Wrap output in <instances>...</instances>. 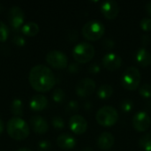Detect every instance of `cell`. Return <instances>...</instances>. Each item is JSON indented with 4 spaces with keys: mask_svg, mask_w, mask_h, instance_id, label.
Instances as JSON below:
<instances>
[{
    "mask_svg": "<svg viewBox=\"0 0 151 151\" xmlns=\"http://www.w3.org/2000/svg\"><path fill=\"white\" fill-rule=\"evenodd\" d=\"M68 72L70 73H78L81 70V66L79 65V63L77 62H73L71 64L68 65Z\"/></svg>",
    "mask_w": 151,
    "mask_h": 151,
    "instance_id": "4dcf8cb0",
    "label": "cell"
},
{
    "mask_svg": "<svg viewBox=\"0 0 151 151\" xmlns=\"http://www.w3.org/2000/svg\"><path fill=\"white\" fill-rule=\"evenodd\" d=\"M52 126L55 129L61 130L65 127V121L59 116H55L52 119Z\"/></svg>",
    "mask_w": 151,
    "mask_h": 151,
    "instance_id": "83f0119b",
    "label": "cell"
},
{
    "mask_svg": "<svg viewBox=\"0 0 151 151\" xmlns=\"http://www.w3.org/2000/svg\"><path fill=\"white\" fill-rule=\"evenodd\" d=\"M135 58L137 63L142 67H147L151 64L150 52L145 47H142L137 50Z\"/></svg>",
    "mask_w": 151,
    "mask_h": 151,
    "instance_id": "ac0fdd59",
    "label": "cell"
},
{
    "mask_svg": "<svg viewBox=\"0 0 151 151\" xmlns=\"http://www.w3.org/2000/svg\"><path fill=\"white\" fill-rule=\"evenodd\" d=\"M150 36L149 35H144L142 37V44H143L144 46L148 45V44L150 42Z\"/></svg>",
    "mask_w": 151,
    "mask_h": 151,
    "instance_id": "d590c367",
    "label": "cell"
},
{
    "mask_svg": "<svg viewBox=\"0 0 151 151\" xmlns=\"http://www.w3.org/2000/svg\"><path fill=\"white\" fill-rule=\"evenodd\" d=\"M51 148V143L48 140L40 141L38 143V150L39 151H48Z\"/></svg>",
    "mask_w": 151,
    "mask_h": 151,
    "instance_id": "f1b7e54d",
    "label": "cell"
},
{
    "mask_svg": "<svg viewBox=\"0 0 151 151\" xmlns=\"http://www.w3.org/2000/svg\"><path fill=\"white\" fill-rule=\"evenodd\" d=\"M69 127L73 134H83L88 129V122L81 115L74 114L69 119Z\"/></svg>",
    "mask_w": 151,
    "mask_h": 151,
    "instance_id": "30bf717a",
    "label": "cell"
},
{
    "mask_svg": "<svg viewBox=\"0 0 151 151\" xmlns=\"http://www.w3.org/2000/svg\"><path fill=\"white\" fill-rule=\"evenodd\" d=\"M100 70H101V67H100L99 64H97V63H93L88 66V72L93 74L98 73L100 72Z\"/></svg>",
    "mask_w": 151,
    "mask_h": 151,
    "instance_id": "836d02e7",
    "label": "cell"
},
{
    "mask_svg": "<svg viewBox=\"0 0 151 151\" xmlns=\"http://www.w3.org/2000/svg\"><path fill=\"white\" fill-rule=\"evenodd\" d=\"M21 32L27 36H35L39 32V26L33 21L27 22L21 27Z\"/></svg>",
    "mask_w": 151,
    "mask_h": 151,
    "instance_id": "d6986e66",
    "label": "cell"
},
{
    "mask_svg": "<svg viewBox=\"0 0 151 151\" xmlns=\"http://www.w3.org/2000/svg\"><path fill=\"white\" fill-rule=\"evenodd\" d=\"M6 131L8 135L16 141H22L28 137L29 127L27 122L19 117H12L6 125Z\"/></svg>",
    "mask_w": 151,
    "mask_h": 151,
    "instance_id": "7a4b0ae2",
    "label": "cell"
},
{
    "mask_svg": "<svg viewBox=\"0 0 151 151\" xmlns=\"http://www.w3.org/2000/svg\"><path fill=\"white\" fill-rule=\"evenodd\" d=\"M12 42H13L15 45H17V46H23V45H25V43H26V40H25V38H24L22 35H14V36H13V38H12Z\"/></svg>",
    "mask_w": 151,
    "mask_h": 151,
    "instance_id": "1f68e13d",
    "label": "cell"
},
{
    "mask_svg": "<svg viewBox=\"0 0 151 151\" xmlns=\"http://www.w3.org/2000/svg\"><path fill=\"white\" fill-rule=\"evenodd\" d=\"M145 11H146V12L150 15V16H151V1H150V2H148L146 4H145Z\"/></svg>",
    "mask_w": 151,
    "mask_h": 151,
    "instance_id": "8d00e7d4",
    "label": "cell"
},
{
    "mask_svg": "<svg viewBox=\"0 0 151 151\" xmlns=\"http://www.w3.org/2000/svg\"><path fill=\"white\" fill-rule=\"evenodd\" d=\"M79 110H80V105L77 101H70L65 107V111L68 113H75Z\"/></svg>",
    "mask_w": 151,
    "mask_h": 151,
    "instance_id": "4316f807",
    "label": "cell"
},
{
    "mask_svg": "<svg viewBox=\"0 0 151 151\" xmlns=\"http://www.w3.org/2000/svg\"><path fill=\"white\" fill-rule=\"evenodd\" d=\"M139 146L144 151H151V133H148L140 138Z\"/></svg>",
    "mask_w": 151,
    "mask_h": 151,
    "instance_id": "7402d4cb",
    "label": "cell"
},
{
    "mask_svg": "<svg viewBox=\"0 0 151 151\" xmlns=\"http://www.w3.org/2000/svg\"><path fill=\"white\" fill-rule=\"evenodd\" d=\"M11 111L15 117L20 118V116L23 115V103L20 99L16 98L12 102Z\"/></svg>",
    "mask_w": 151,
    "mask_h": 151,
    "instance_id": "44dd1931",
    "label": "cell"
},
{
    "mask_svg": "<svg viewBox=\"0 0 151 151\" xmlns=\"http://www.w3.org/2000/svg\"><path fill=\"white\" fill-rule=\"evenodd\" d=\"M30 125L33 130L39 134H43L48 132L49 125L44 118L39 115L32 116L30 119Z\"/></svg>",
    "mask_w": 151,
    "mask_h": 151,
    "instance_id": "5bb4252c",
    "label": "cell"
},
{
    "mask_svg": "<svg viewBox=\"0 0 151 151\" xmlns=\"http://www.w3.org/2000/svg\"><path fill=\"white\" fill-rule=\"evenodd\" d=\"M133 107H134V104H133V101L127 98L125 100H123L121 102V104H120V108L122 110V111L127 113L129 111H131L133 110Z\"/></svg>",
    "mask_w": 151,
    "mask_h": 151,
    "instance_id": "484cf974",
    "label": "cell"
},
{
    "mask_svg": "<svg viewBox=\"0 0 151 151\" xmlns=\"http://www.w3.org/2000/svg\"><path fill=\"white\" fill-rule=\"evenodd\" d=\"M140 26L142 30L144 31H150L151 30V19L150 18H143L141 19Z\"/></svg>",
    "mask_w": 151,
    "mask_h": 151,
    "instance_id": "f546056e",
    "label": "cell"
},
{
    "mask_svg": "<svg viewBox=\"0 0 151 151\" xmlns=\"http://www.w3.org/2000/svg\"><path fill=\"white\" fill-rule=\"evenodd\" d=\"M113 94V88L110 84H103L97 90V96L102 100L110 98Z\"/></svg>",
    "mask_w": 151,
    "mask_h": 151,
    "instance_id": "ffe728a7",
    "label": "cell"
},
{
    "mask_svg": "<svg viewBox=\"0 0 151 151\" xmlns=\"http://www.w3.org/2000/svg\"><path fill=\"white\" fill-rule=\"evenodd\" d=\"M46 62L57 69H64L68 66V58L66 55L58 50H50L46 55Z\"/></svg>",
    "mask_w": 151,
    "mask_h": 151,
    "instance_id": "52a82bcc",
    "label": "cell"
},
{
    "mask_svg": "<svg viewBox=\"0 0 151 151\" xmlns=\"http://www.w3.org/2000/svg\"><path fill=\"white\" fill-rule=\"evenodd\" d=\"M48 105V99L46 96L43 95H35L34 96L30 102H29V106L30 108L35 111H40L44 110Z\"/></svg>",
    "mask_w": 151,
    "mask_h": 151,
    "instance_id": "e0dca14e",
    "label": "cell"
},
{
    "mask_svg": "<svg viewBox=\"0 0 151 151\" xmlns=\"http://www.w3.org/2000/svg\"><path fill=\"white\" fill-rule=\"evenodd\" d=\"M151 124V119L150 115L145 111L137 112L133 118V126L138 132L147 131Z\"/></svg>",
    "mask_w": 151,
    "mask_h": 151,
    "instance_id": "8fae6325",
    "label": "cell"
},
{
    "mask_svg": "<svg viewBox=\"0 0 151 151\" xmlns=\"http://www.w3.org/2000/svg\"><path fill=\"white\" fill-rule=\"evenodd\" d=\"M28 81L31 87L37 92H47L56 83L53 72L43 65H36L31 68L28 74Z\"/></svg>",
    "mask_w": 151,
    "mask_h": 151,
    "instance_id": "6da1fadb",
    "label": "cell"
},
{
    "mask_svg": "<svg viewBox=\"0 0 151 151\" xmlns=\"http://www.w3.org/2000/svg\"><path fill=\"white\" fill-rule=\"evenodd\" d=\"M104 25L98 19H92L88 21L82 27L81 33L88 41H97L104 35Z\"/></svg>",
    "mask_w": 151,
    "mask_h": 151,
    "instance_id": "277c9868",
    "label": "cell"
},
{
    "mask_svg": "<svg viewBox=\"0 0 151 151\" xmlns=\"http://www.w3.org/2000/svg\"><path fill=\"white\" fill-rule=\"evenodd\" d=\"M96 90V82L90 78H84L81 80L75 88L76 94L81 97H87L91 96Z\"/></svg>",
    "mask_w": 151,
    "mask_h": 151,
    "instance_id": "9c48e42d",
    "label": "cell"
},
{
    "mask_svg": "<svg viewBox=\"0 0 151 151\" xmlns=\"http://www.w3.org/2000/svg\"><path fill=\"white\" fill-rule=\"evenodd\" d=\"M139 93L143 98H150L151 97V85L149 83H144L140 88Z\"/></svg>",
    "mask_w": 151,
    "mask_h": 151,
    "instance_id": "cb8c5ba5",
    "label": "cell"
},
{
    "mask_svg": "<svg viewBox=\"0 0 151 151\" xmlns=\"http://www.w3.org/2000/svg\"><path fill=\"white\" fill-rule=\"evenodd\" d=\"M52 99L58 104H61L65 100V93L61 88H56L52 93Z\"/></svg>",
    "mask_w": 151,
    "mask_h": 151,
    "instance_id": "603a6c76",
    "label": "cell"
},
{
    "mask_svg": "<svg viewBox=\"0 0 151 151\" xmlns=\"http://www.w3.org/2000/svg\"><path fill=\"white\" fill-rule=\"evenodd\" d=\"M101 12L107 19H114L119 12V4L114 0H106L101 4Z\"/></svg>",
    "mask_w": 151,
    "mask_h": 151,
    "instance_id": "7c38bea8",
    "label": "cell"
},
{
    "mask_svg": "<svg viewBox=\"0 0 151 151\" xmlns=\"http://www.w3.org/2000/svg\"><path fill=\"white\" fill-rule=\"evenodd\" d=\"M57 144L62 150H72L76 145V140L69 134H62L57 138Z\"/></svg>",
    "mask_w": 151,
    "mask_h": 151,
    "instance_id": "2e32d148",
    "label": "cell"
},
{
    "mask_svg": "<svg viewBox=\"0 0 151 151\" xmlns=\"http://www.w3.org/2000/svg\"><path fill=\"white\" fill-rule=\"evenodd\" d=\"M97 123L104 127H111L119 120V113L117 110L110 105L100 108L96 115Z\"/></svg>",
    "mask_w": 151,
    "mask_h": 151,
    "instance_id": "3957f363",
    "label": "cell"
},
{
    "mask_svg": "<svg viewBox=\"0 0 151 151\" xmlns=\"http://www.w3.org/2000/svg\"><path fill=\"white\" fill-rule=\"evenodd\" d=\"M141 82V73L138 68L134 66L128 67L123 73L121 78V84L123 88L127 90H136Z\"/></svg>",
    "mask_w": 151,
    "mask_h": 151,
    "instance_id": "8992f818",
    "label": "cell"
},
{
    "mask_svg": "<svg viewBox=\"0 0 151 151\" xmlns=\"http://www.w3.org/2000/svg\"><path fill=\"white\" fill-rule=\"evenodd\" d=\"M7 18L12 27L14 30H18L25 20V13L20 7L14 5L9 9Z\"/></svg>",
    "mask_w": 151,
    "mask_h": 151,
    "instance_id": "ba28073f",
    "label": "cell"
},
{
    "mask_svg": "<svg viewBox=\"0 0 151 151\" xmlns=\"http://www.w3.org/2000/svg\"><path fill=\"white\" fill-rule=\"evenodd\" d=\"M9 35V29L8 27L0 20V42H4L8 38Z\"/></svg>",
    "mask_w": 151,
    "mask_h": 151,
    "instance_id": "d4e9b609",
    "label": "cell"
},
{
    "mask_svg": "<svg viewBox=\"0 0 151 151\" xmlns=\"http://www.w3.org/2000/svg\"><path fill=\"white\" fill-rule=\"evenodd\" d=\"M84 108H85L86 110H87V109H88V110L90 109V108H91V104H90L89 102H86V103L84 104Z\"/></svg>",
    "mask_w": 151,
    "mask_h": 151,
    "instance_id": "f35d334b",
    "label": "cell"
},
{
    "mask_svg": "<svg viewBox=\"0 0 151 151\" xmlns=\"http://www.w3.org/2000/svg\"><path fill=\"white\" fill-rule=\"evenodd\" d=\"M4 130V121H3V120L0 119V135L3 134Z\"/></svg>",
    "mask_w": 151,
    "mask_h": 151,
    "instance_id": "74e56055",
    "label": "cell"
},
{
    "mask_svg": "<svg viewBox=\"0 0 151 151\" xmlns=\"http://www.w3.org/2000/svg\"><path fill=\"white\" fill-rule=\"evenodd\" d=\"M78 39V33L75 30H72L69 34V40L71 42H75Z\"/></svg>",
    "mask_w": 151,
    "mask_h": 151,
    "instance_id": "e575fe53",
    "label": "cell"
},
{
    "mask_svg": "<svg viewBox=\"0 0 151 151\" xmlns=\"http://www.w3.org/2000/svg\"><path fill=\"white\" fill-rule=\"evenodd\" d=\"M17 151H32L29 149H27V148H21V149H19Z\"/></svg>",
    "mask_w": 151,
    "mask_h": 151,
    "instance_id": "60d3db41",
    "label": "cell"
},
{
    "mask_svg": "<svg viewBox=\"0 0 151 151\" xmlns=\"http://www.w3.org/2000/svg\"><path fill=\"white\" fill-rule=\"evenodd\" d=\"M114 143H115V138L109 132L102 133L97 139V145H98L99 149H101L103 150H111L113 147Z\"/></svg>",
    "mask_w": 151,
    "mask_h": 151,
    "instance_id": "9a60e30c",
    "label": "cell"
},
{
    "mask_svg": "<svg viewBox=\"0 0 151 151\" xmlns=\"http://www.w3.org/2000/svg\"><path fill=\"white\" fill-rule=\"evenodd\" d=\"M81 151H93V150L90 147H85L84 149H82Z\"/></svg>",
    "mask_w": 151,
    "mask_h": 151,
    "instance_id": "ab89813d",
    "label": "cell"
},
{
    "mask_svg": "<svg viewBox=\"0 0 151 151\" xmlns=\"http://www.w3.org/2000/svg\"><path fill=\"white\" fill-rule=\"evenodd\" d=\"M103 65L109 71H115L119 69L122 65V58L119 54L110 52L104 55L102 60Z\"/></svg>",
    "mask_w": 151,
    "mask_h": 151,
    "instance_id": "4fadbf2b",
    "label": "cell"
},
{
    "mask_svg": "<svg viewBox=\"0 0 151 151\" xmlns=\"http://www.w3.org/2000/svg\"><path fill=\"white\" fill-rule=\"evenodd\" d=\"M103 46L106 49V50H111L115 47V42L112 39H105L103 42Z\"/></svg>",
    "mask_w": 151,
    "mask_h": 151,
    "instance_id": "d6a6232c",
    "label": "cell"
},
{
    "mask_svg": "<svg viewBox=\"0 0 151 151\" xmlns=\"http://www.w3.org/2000/svg\"><path fill=\"white\" fill-rule=\"evenodd\" d=\"M95 53L94 46L87 42H81L76 44L73 49V57L79 64L89 62L94 58Z\"/></svg>",
    "mask_w": 151,
    "mask_h": 151,
    "instance_id": "5b68a950",
    "label": "cell"
}]
</instances>
